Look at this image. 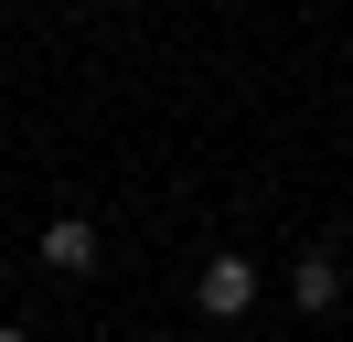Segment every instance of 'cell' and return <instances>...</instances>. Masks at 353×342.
Here are the masks:
<instances>
[{"instance_id":"obj_3","label":"cell","mask_w":353,"mask_h":342,"mask_svg":"<svg viewBox=\"0 0 353 342\" xmlns=\"http://www.w3.org/2000/svg\"><path fill=\"white\" fill-rule=\"evenodd\" d=\"M289 299H300V310H332V299H343V256H332V246H310L300 268H289Z\"/></svg>"},{"instance_id":"obj_1","label":"cell","mask_w":353,"mask_h":342,"mask_svg":"<svg viewBox=\"0 0 353 342\" xmlns=\"http://www.w3.org/2000/svg\"><path fill=\"white\" fill-rule=\"evenodd\" d=\"M193 299H203V321H246L257 310V268H246V256H203Z\"/></svg>"},{"instance_id":"obj_2","label":"cell","mask_w":353,"mask_h":342,"mask_svg":"<svg viewBox=\"0 0 353 342\" xmlns=\"http://www.w3.org/2000/svg\"><path fill=\"white\" fill-rule=\"evenodd\" d=\"M43 268H54V278H86V268H97V225H86V214L43 225Z\"/></svg>"}]
</instances>
